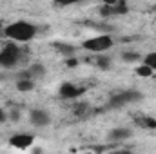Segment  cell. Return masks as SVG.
Masks as SVG:
<instances>
[{"mask_svg": "<svg viewBox=\"0 0 156 154\" xmlns=\"http://www.w3.org/2000/svg\"><path fill=\"white\" fill-rule=\"evenodd\" d=\"M33 140H35V138H33L31 134L22 132V134H15V136H11L9 143H11L13 147H16V149L24 151V149H27V147H31V145H33Z\"/></svg>", "mask_w": 156, "mask_h": 154, "instance_id": "cell-7", "label": "cell"}, {"mask_svg": "<svg viewBox=\"0 0 156 154\" xmlns=\"http://www.w3.org/2000/svg\"><path fill=\"white\" fill-rule=\"evenodd\" d=\"M83 91H85L83 87H78V85L71 83V82H64L60 85V96L64 100H75V98L83 94Z\"/></svg>", "mask_w": 156, "mask_h": 154, "instance_id": "cell-5", "label": "cell"}, {"mask_svg": "<svg viewBox=\"0 0 156 154\" xmlns=\"http://www.w3.org/2000/svg\"><path fill=\"white\" fill-rule=\"evenodd\" d=\"M33 87H35V80H29V78H20L16 83L18 91H31Z\"/></svg>", "mask_w": 156, "mask_h": 154, "instance_id": "cell-14", "label": "cell"}, {"mask_svg": "<svg viewBox=\"0 0 156 154\" xmlns=\"http://www.w3.org/2000/svg\"><path fill=\"white\" fill-rule=\"evenodd\" d=\"M4 35H5L7 38H11L13 42L26 44V42H29V40L35 38V35H37V27H35L31 22L16 20V22L9 24L7 27H4Z\"/></svg>", "mask_w": 156, "mask_h": 154, "instance_id": "cell-1", "label": "cell"}, {"mask_svg": "<svg viewBox=\"0 0 156 154\" xmlns=\"http://www.w3.org/2000/svg\"><path fill=\"white\" fill-rule=\"evenodd\" d=\"M134 123L142 129H156V120L151 118V116H145V114H138L134 116Z\"/></svg>", "mask_w": 156, "mask_h": 154, "instance_id": "cell-11", "label": "cell"}, {"mask_svg": "<svg viewBox=\"0 0 156 154\" xmlns=\"http://www.w3.org/2000/svg\"><path fill=\"white\" fill-rule=\"evenodd\" d=\"M56 5H71V4H76V2H82V0H55Z\"/></svg>", "mask_w": 156, "mask_h": 154, "instance_id": "cell-18", "label": "cell"}, {"mask_svg": "<svg viewBox=\"0 0 156 154\" xmlns=\"http://www.w3.org/2000/svg\"><path fill=\"white\" fill-rule=\"evenodd\" d=\"M31 121L35 125H38V127H44V125H47L51 121V118H49V114L45 111H42V109H33L31 111Z\"/></svg>", "mask_w": 156, "mask_h": 154, "instance_id": "cell-9", "label": "cell"}, {"mask_svg": "<svg viewBox=\"0 0 156 154\" xmlns=\"http://www.w3.org/2000/svg\"><path fill=\"white\" fill-rule=\"evenodd\" d=\"M142 100V93L138 91H122V93H116L109 98L107 102V107L109 109H120L127 103H133V102H138Z\"/></svg>", "mask_w": 156, "mask_h": 154, "instance_id": "cell-4", "label": "cell"}, {"mask_svg": "<svg viewBox=\"0 0 156 154\" xmlns=\"http://www.w3.org/2000/svg\"><path fill=\"white\" fill-rule=\"evenodd\" d=\"M122 58H123L125 62H136V60H140V54H138V53L129 51V53H123V54H122Z\"/></svg>", "mask_w": 156, "mask_h": 154, "instance_id": "cell-17", "label": "cell"}, {"mask_svg": "<svg viewBox=\"0 0 156 154\" xmlns=\"http://www.w3.org/2000/svg\"><path fill=\"white\" fill-rule=\"evenodd\" d=\"M129 9H127V5H125V2L123 0H120L118 4H111V5H107V4H104V7L100 9V13L104 15V16H116V15H125Z\"/></svg>", "mask_w": 156, "mask_h": 154, "instance_id": "cell-6", "label": "cell"}, {"mask_svg": "<svg viewBox=\"0 0 156 154\" xmlns=\"http://www.w3.org/2000/svg\"><path fill=\"white\" fill-rule=\"evenodd\" d=\"M5 118H7V114H5V111H4V109L0 107V123H2V121H5Z\"/></svg>", "mask_w": 156, "mask_h": 154, "instance_id": "cell-20", "label": "cell"}, {"mask_svg": "<svg viewBox=\"0 0 156 154\" xmlns=\"http://www.w3.org/2000/svg\"><path fill=\"white\" fill-rule=\"evenodd\" d=\"M120 0H104V4H107V5H111V4H118Z\"/></svg>", "mask_w": 156, "mask_h": 154, "instance_id": "cell-21", "label": "cell"}, {"mask_svg": "<svg viewBox=\"0 0 156 154\" xmlns=\"http://www.w3.org/2000/svg\"><path fill=\"white\" fill-rule=\"evenodd\" d=\"M44 73H45L44 65H42V64H35V65L27 67V69H26V71L22 73V78H29V80H38V78L44 76Z\"/></svg>", "mask_w": 156, "mask_h": 154, "instance_id": "cell-8", "label": "cell"}, {"mask_svg": "<svg viewBox=\"0 0 156 154\" xmlns=\"http://www.w3.org/2000/svg\"><path fill=\"white\" fill-rule=\"evenodd\" d=\"M113 44H115V42H113V38H111L109 35H98V37L87 38L82 44V47H83L85 51H89V53H104V51L111 49Z\"/></svg>", "mask_w": 156, "mask_h": 154, "instance_id": "cell-3", "label": "cell"}, {"mask_svg": "<svg viewBox=\"0 0 156 154\" xmlns=\"http://www.w3.org/2000/svg\"><path fill=\"white\" fill-rule=\"evenodd\" d=\"M53 47H55L58 53L66 54V56H69V54H73V53L76 51V47H75V45H69V44H64V42H55V44H53Z\"/></svg>", "mask_w": 156, "mask_h": 154, "instance_id": "cell-12", "label": "cell"}, {"mask_svg": "<svg viewBox=\"0 0 156 154\" xmlns=\"http://www.w3.org/2000/svg\"><path fill=\"white\" fill-rule=\"evenodd\" d=\"M94 64H96L100 69H109V67H111V60H109L105 54H102V53H98V54L94 56Z\"/></svg>", "mask_w": 156, "mask_h": 154, "instance_id": "cell-13", "label": "cell"}, {"mask_svg": "<svg viewBox=\"0 0 156 154\" xmlns=\"http://www.w3.org/2000/svg\"><path fill=\"white\" fill-rule=\"evenodd\" d=\"M131 134H133L131 129H127V127H116V129H113V131L109 132V140H113V142H122V140L131 138Z\"/></svg>", "mask_w": 156, "mask_h": 154, "instance_id": "cell-10", "label": "cell"}, {"mask_svg": "<svg viewBox=\"0 0 156 154\" xmlns=\"http://www.w3.org/2000/svg\"><path fill=\"white\" fill-rule=\"evenodd\" d=\"M153 69L147 65V64H144V65H140V67H136V75L138 76H144V78H147V76H153Z\"/></svg>", "mask_w": 156, "mask_h": 154, "instance_id": "cell-15", "label": "cell"}, {"mask_svg": "<svg viewBox=\"0 0 156 154\" xmlns=\"http://www.w3.org/2000/svg\"><path fill=\"white\" fill-rule=\"evenodd\" d=\"M22 60V51L16 44H7L0 49V67H15Z\"/></svg>", "mask_w": 156, "mask_h": 154, "instance_id": "cell-2", "label": "cell"}, {"mask_svg": "<svg viewBox=\"0 0 156 154\" xmlns=\"http://www.w3.org/2000/svg\"><path fill=\"white\" fill-rule=\"evenodd\" d=\"M144 62H145L153 71H156V51H154V53H149V54L144 58Z\"/></svg>", "mask_w": 156, "mask_h": 154, "instance_id": "cell-16", "label": "cell"}, {"mask_svg": "<svg viewBox=\"0 0 156 154\" xmlns=\"http://www.w3.org/2000/svg\"><path fill=\"white\" fill-rule=\"evenodd\" d=\"M83 109H87V105H85V103H78L76 107H75V114H83V113H85Z\"/></svg>", "mask_w": 156, "mask_h": 154, "instance_id": "cell-19", "label": "cell"}]
</instances>
